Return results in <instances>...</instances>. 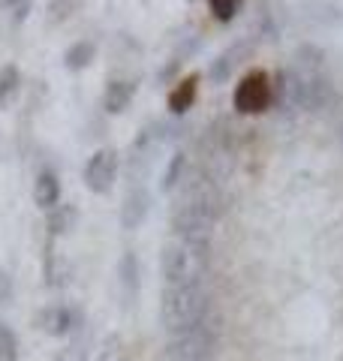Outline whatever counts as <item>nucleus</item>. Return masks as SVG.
<instances>
[{
	"label": "nucleus",
	"instance_id": "f257e3e1",
	"mask_svg": "<svg viewBox=\"0 0 343 361\" xmlns=\"http://www.w3.org/2000/svg\"><path fill=\"white\" fill-rule=\"evenodd\" d=\"M208 313V295H205L202 283H178L163 289V301H160V319H163L166 331L184 334L205 319Z\"/></svg>",
	"mask_w": 343,
	"mask_h": 361
},
{
	"label": "nucleus",
	"instance_id": "f03ea898",
	"mask_svg": "<svg viewBox=\"0 0 343 361\" xmlns=\"http://www.w3.org/2000/svg\"><path fill=\"white\" fill-rule=\"evenodd\" d=\"M208 253L211 244H199V241H187V238H172L163 253H160V268L169 286L178 283H202L205 277V265H208Z\"/></svg>",
	"mask_w": 343,
	"mask_h": 361
},
{
	"label": "nucleus",
	"instance_id": "7ed1b4c3",
	"mask_svg": "<svg viewBox=\"0 0 343 361\" xmlns=\"http://www.w3.org/2000/svg\"><path fill=\"white\" fill-rule=\"evenodd\" d=\"M217 325L202 319L196 329H190L184 334H175L166 343V349L160 353V361H205V355L217 346Z\"/></svg>",
	"mask_w": 343,
	"mask_h": 361
},
{
	"label": "nucleus",
	"instance_id": "20e7f679",
	"mask_svg": "<svg viewBox=\"0 0 343 361\" xmlns=\"http://www.w3.org/2000/svg\"><path fill=\"white\" fill-rule=\"evenodd\" d=\"M271 103H274V85L268 73L262 70L247 73L232 94V106L238 115H262L265 109H271Z\"/></svg>",
	"mask_w": 343,
	"mask_h": 361
},
{
	"label": "nucleus",
	"instance_id": "39448f33",
	"mask_svg": "<svg viewBox=\"0 0 343 361\" xmlns=\"http://www.w3.org/2000/svg\"><path fill=\"white\" fill-rule=\"evenodd\" d=\"M114 178H118V154L112 148H100L85 166V184L90 193H109Z\"/></svg>",
	"mask_w": 343,
	"mask_h": 361
},
{
	"label": "nucleus",
	"instance_id": "423d86ee",
	"mask_svg": "<svg viewBox=\"0 0 343 361\" xmlns=\"http://www.w3.org/2000/svg\"><path fill=\"white\" fill-rule=\"evenodd\" d=\"M148 211H151V196H148V190L133 187L127 193V199H124V205H121V226L127 232L139 229V226L145 223V217H148Z\"/></svg>",
	"mask_w": 343,
	"mask_h": 361
},
{
	"label": "nucleus",
	"instance_id": "0eeeda50",
	"mask_svg": "<svg viewBox=\"0 0 343 361\" xmlns=\"http://www.w3.org/2000/svg\"><path fill=\"white\" fill-rule=\"evenodd\" d=\"M196 94H199V75H187L184 82H178L175 90L169 94V109L175 115H184V111L196 103Z\"/></svg>",
	"mask_w": 343,
	"mask_h": 361
},
{
	"label": "nucleus",
	"instance_id": "6e6552de",
	"mask_svg": "<svg viewBox=\"0 0 343 361\" xmlns=\"http://www.w3.org/2000/svg\"><path fill=\"white\" fill-rule=\"evenodd\" d=\"M33 199H37L40 208H49V211L61 202V180H57L54 172H42L37 178V184H33Z\"/></svg>",
	"mask_w": 343,
	"mask_h": 361
},
{
	"label": "nucleus",
	"instance_id": "1a4fd4ad",
	"mask_svg": "<svg viewBox=\"0 0 343 361\" xmlns=\"http://www.w3.org/2000/svg\"><path fill=\"white\" fill-rule=\"evenodd\" d=\"M133 94H136V85L133 82H109L102 103H106V109L112 111V115H121V111L130 106Z\"/></svg>",
	"mask_w": 343,
	"mask_h": 361
},
{
	"label": "nucleus",
	"instance_id": "9d476101",
	"mask_svg": "<svg viewBox=\"0 0 343 361\" xmlns=\"http://www.w3.org/2000/svg\"><path fill=\"white\" fill-rule=\"evenodd\" d=\"M40 325L49 334L61 337V334H66V331L73 329V313L66 310V307H49V310L40 313Z\"/></svg>",
	"mask_w": 343,
	"mask_h": 361
},
{
	"label": "nucleus",
	"instance_id": "9b49d317",
	"mask_svg": "<svg viewBox=\"0 0 343 361\" xmlns=\"http://www.w3.org/2000/svg\"><path fill=\"white\" fill-rule=\"evenodd\" d=\"M94 51H97V45L90 42V39H82V42H76L70 51L64 54V61L70 70H85V66L94 61Z\"/></svg>",
	"mask_w": 343,
	"mask_h": 361
},
{
	"label": "nucleus",
	"instance_id": "f8f14e48",
	"mask_svg": "<svg viewBox=\"0 0 343 361\" xmlns=\"http://www.w3.org/2000/svg\"><path fill=\"white\" fill-rule=\"evenodd\" d=\"M76 220H78V211H76L73 205H61V208L54 205V208H52V214H49V229H52L54 235L70 232Z\"/></svg>",
	"mask_w": 343,
	"mask_h": 361
},
{
	"label": "nucleus",
	"instance_id": "ddd939ff",
	"mask_svg": "<svg viewBox=\"0 0 343 361\" xmlns=\"http://www.w3.org/2000/svg\"><path fill=\"white\" fill-rule=\"evenodd\" d=\"M121 283L127 289V295L139 292V259L133 253H124V259H121Z\"/></svg>",
	"mask_w": 343,
	"mask_h": 361
},
{
	"label": "nucleus",
	"instance_id": "4468645a",
	"mask_svg": "<svg viewBox=\"0 0 343 361\" xmlns=\"http://www.w3.org/2000/svg\"><path fill=\"white\" fill-rule=\"evenodd\" d=\"M184 169H187V157H184V154H175V157H172V163H169L166 175H163V190H175L178 180H181V175H184Z\"/></svg>",
	"mask_w": 343,
	"mask_h": 361
},
{
	"label": "nucleus",
	"instance_id": "2eb2a0df",
	"mask_svg": "<svg viewBox=\"0 0 343 361\" xmlns=\"http://www.w3.org/2000/svg\"><path fill=\"white\" fill-rule=\"evenodd\" d=\"M97 361H127V346H124V341L118 334H112L106 341V346H102Z\"/></svg>",
	"mask_w": 343,
	"mask_h": 361
},
{
	"label": "nucleus",
	"instance_id": "dca6fc26",
	"mask_svg": "<svg viewBox=\"0 0 343 361\" xmlns=\"http://www.w3.org/2000/svg\"><path fill=\"white\" fill-rule=\"evenodd\" d=\"M295 58H299V66H304V70H311V73H316L319 66H323V51H319L316 45H301Z\"/></svg>",
	"mask_w": 343,
	"mask_h": 361
},
{
	"label": "nucleus",
	"instance_id": "f3484780",
	"mask_svg": "<svg viewBox=\"0 0 343 361\" xmlns=\"http://www.w3.org/2000/svg\"><path fill=\"white\" fill-rule=\"evenodd\" d=\"M235 63H238V61L232 58V54H223V58H217V61H214V66L208 70L211 82H217V85H220V82H226V78H229V73L235 70Z\"/></svg>",
	"mask_w": 343,
	"mask_h": 361
},
{
	"label": "nucleus",
	"instance_id": "a211bd4d",
	"mask_svg": "<svg viewBox=\"0 0 343 361\" xmlns=\"http://www.w3.org/2000/svg\"><path fill=\"white\" fill-rule=\"evenodd\" d=\"M208 6L217 21H232L238 13V0H208Z\"/></svg>",
	"mask_w": 343,
	"mask_h": 361
},
{
	"label": "nucleus",
	"instance_id": "6ab92c4d",
	"mask_svg": "<svg viewBox=\"0 0 343 361\" xmlns=\"http://www.w3.org/2000/svg\"><path fill=\"white\" fill-rule=\"evenodd\" d=\"M0 361H16V334L0 322Z\"/></svg>",
	"mask_w": 343,
	"mask_h": 361
},
{
	"label": "nucleus",
	"instance_id": "aec40b11",
	"mask_svg": "<svg viewBox=\"0 0 343 361\" xmlns=\"http://www.w3.org/2000/svg\"><path fill=\"white\" fill-rule=\"evenodd\" d=\"M16 85H18V70L16 66H4V70H0V103L13 94Z\"/></svg>",
	"mask_w": 343,
	"mask_h": 361
},
{
	"label": "nucleus",
	"instance_id": "412c9836",
	"mask_svg": "<svg viewBox=\"0 0 343 361\" xmlns=\"http://www.w3.org/2000/svg\"><path fill=\"white\" fill-rule=\"evenodd\" d=\"M9 295H13V280H9V274L0 271V304H6Z\"/></svg>",
	"mask_w": 343,
	"mask_h": 361
}]
</instances>
